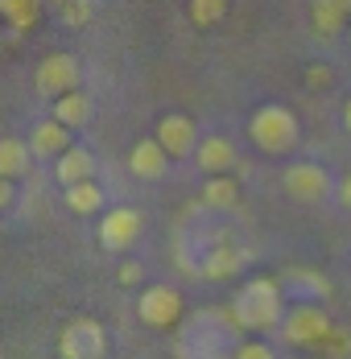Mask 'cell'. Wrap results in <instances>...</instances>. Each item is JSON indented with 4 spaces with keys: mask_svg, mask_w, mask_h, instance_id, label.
Segmentation results:
<instances>
[{
    "mask_svg": "<svg viewBox=\"0 0 351 359\" xmlns=\"http://www.w3.org/2000/svg\"><path fill=\"white\" fill-rule=\"evenodd\" d=\"M285 318V306H281V285L269 277H252L236 302H232V323L240 330H273Z\"/></svg>",
    "mask_w": 351,
    "mask_h": 359,
    "instance_id": "obj_1",
    "label": "cell"
},
{
    "mask_svg": "<svg viewBox=\"0 0 351 359\" xmlns=\"http://www.w3.org/2000/svg\"><path fill=\"white\" fill-rule=\"evenodd\" d=\"M248 137H252V144H256L260 153L281 157V153H293V149H298V141H302V124H298V116H293L289 108L265 104V108L252 111Z\"/></svg>",
    "mask_w": 351,
    "mask_h": 359,
    "instance_id": "obj_2",
    "label": "cell"
},
{
    "mask_svg": "<svg viewBox=\"0 0 351 359\" xmlns=\"http://www.w3.org/2000/svg\"><path fill=\"white\" fill-rule=\"evenodd\" d=\"M107 334L95 318H70L58 334V355L62 359H104Z\"/></svg>",
    "mask_w": 351,
    "mask_h": 359,
    "instance_id": "obj_3",
    "label": "cell"
},
{
    "mask_svg": "<svg viewBox=\"0 0 351 359\" xmlns=\"http://www.w3.org/2000/svg\"><path fill=\"white\" fill-rule=\"evenodd\" d=\"M281 186H285V194L298 198V203H322V198L335 190L331 174H326L318 161H293V165H285Z\"/></svg>",
    "mask_w": 351,
    "mask_h": 359,
    "instance_id": "obj_4",
    "label": "cell"
},
{
    "mask_svg": "<svg viewBox=\"0 0 351 359\" xmlns=\"http://www.w3.org/2000/svg\"><path fill=\"white\" fill-rule=\"evenodd\" d=\"M79 79H83V67H79L74 54H50V58H41V67H37L34 87H37V95L58 100V95H67V91L79 87Z\"/></svg>",
    "mask_w": 351,
    "mask_h": 359,
    "instance_id": "obj_5",
    "label": "cell"
},
{
    "mask_svg": "<svg viewBox=\"0 0 351 359\" xmlns=\"http://www.w3.org/2000/svg\"><path fill=\"white\" fill-rule=\"evenodd\" d=\"M137 314L140 323L153 326V330H170L182 318V293L174 285H149L137 302Z\"/></svg>",
    "mask_w": 351,
    "mask_h": 359,
    "instance_id": "obj_6",
    "label": "cell"
},
{
    "mask_svg": "<svg viewBox=\"0 0 351 359\" xmlns=\"http://www.w3.org/2000/svg\"><path fill=\"white\" fill-rule=\"evenodd\" d=\"M140 231H145V215L137 207H112L100 219V244L107 252H128L140 240Z\"/></svg>",
    "mask_w": 351,
    "mask_h": 359,
    "instance_id": "obj_7",
    "label": "cell"
},
{
    "mask_svg": "<svg viewBox=\"0 0 351 359\" xmlns=\"http://www.w3.org/2000/svg\"><path fill=\"white\" fill-rule=\"evenodd\" d=\"M285 339L289 343H302V347H318L326 334H331V318H326V310L322 306H310V302H302V306H293L285 318Z\"/></svg>",
    "mask_w": 351,
    "mask_h": 359,
    "instance_id": "obj_8",
    "label": "cell"
},
{
    "mask_svg": "<svg viewBox=\"0 0 351 359\" xmlns=\"http://www.w3.org/2000/svg\"><path fill=\"white\" fill-rule=\"evenodd\" d=\"M157 141H161V149H166L170 157H186V153H194V149H199V128H194V120H190V116L170 111V116H161V120H157Z\"/></svg>",
    "mask_w": 351,
    "mask_h": 359,
    "instance_id": "obj_9",
    "label": "cell"
},
{
    "mask_svg": "<svg viewBox=\"0 0 351 359\" xmlns=\"http://www.w3.org/2000/svg\"><path fill=\"white\" fill-rule=\"evenodd\" d=\"M128 170L145 182H157V178H166V170H170V153L161 149L157 137H145V141H137L133 153H128Z\"/></svg>",
    "mask_w": 351,
    "mask_h": 359,
    "instance_id": "obj_10",
    "label": "cell"
},
{
    "mask_svg": "<svg viewBox=\"0 0 351 359\" xmlns=\"http://www.w3.org/2000/svg\"><path fill=\"white\" fill-rule=\"evenodd\" d=\"M310 21L322 37H339L351 29V0H310Z\"/></svg>",
    "mask_w": 351,
    "mask_h": 359,
    "instance_id": "obj_11",
    "label": "cell"
},
{
    "mask_svg": "<svg viewBox=\"0 0 351 359\" xmlns=\"http://www.w3.org/2000/svg\"><path fill=\"white\" fill-rule=\"evenodd\" d=\"M54 178L62 182V186L91 182V178H95V157H91V149H83V144H70L67 153L54 161Z\"/></svg>",
    "mask_w": 351,
    "mask_h": 359,
    "instance_id": "obj_12",
    "label": "cell"
},
{
    "mask_svg": "<svg viewBox=\"0 0 351 359\" xmlns=\"http://www.w3.org/2000/svg\"><path fill=\"white\" fill-rule=\"evenodd\" d=\"M194 161H199V170L203 174H227L232 165H236V144L227 141V137H203L199 149H194Z\"/></svg>",
    "mask_w": 351,
    "mask_h": 359,
    "instance_id": "obj_13",
    "label": "cell"
},
{
    "mask_svg": "<svg viewBox=\"0 0 351 359\" xmlns=\"http://www.w3.org/2000/svg\"><path fill=\"white\" fill-rule=\"evenodd\" d=\"M29 149H34V157H62L70 149V128L62 120H41L34 128V137H29Z\"/></svg>",
    "mask_w": 351,
    "mask_h": 359,
    "instance_id": "obj_14",
    "label": "cell"
},
{
    "mask_svg": "<svg viewBox=\"0 0 351 359\" xmlns=\"http://www.w3.org/2000/svg\"><path fill=\"white\" fill-rule=\"evenodd\" d=\"M41 8H46V0H0V17H4V25L13 29V37L37 29Z\"/></svg>",
    "mask_w": 351,
    "mask_h": 359,
    "instance_id": "obj_15",
    "label": "cell"
},
{
    "mask_svg": "<svg viewBox=\"0 0 351 359\" xmlns=\"http://www.w3.org/2000/svg\"><path fill=\"white\" fill-rule=\"evenodd\" d=\"M244 269V252L232 248V244H215V248L207 252V260H203V277L207 281H227V277H236Z\"/></svg>",
    "mask_w": 351,
    "mask_h": 359,
    "instance_id": "obj_16",
    "label": "cell"
},
{
    "mask_svg": "<svg viewBox=\"0 0 351 359\" xmlns=\"http://www.w3.org/2000/svg\"><path fill=\"white\" fill-rule=\"evenodd\" d=\"M91 111H95V104H91V95H87V91H79V87L54 100V120H62L67 128H87Z\"/></svg>",
    "mask_w": 351,
    "mask_h": 359,
    "instance_id": "obj_17",
    "label": "cell"
},
{
    "mask_svg": "<svg viewBox=\"0 0 351 359\" xmlns=\"http://www.w3.org/2000/svg\"><path fill=\"white\" fill-rule=\"evenodd\" d=\"M34 149L21 137H0V178H25Z\"/></svg>",
    "mask_w": 351,
    "mask_h": 359,
    "instance_id": "obj_18",
    "label": "cell"
},
{
    "mask_svg": "<svg viewBox=\"0 0 351 359\" xmlns=\"http://www.w3.org/2000/svg\"><path fill=\"white\" fill-rule=\"evenodd\" d=\"M203 203L215 207V211H232V207L240 203V186H236V178H227V174H211V178L203 182Z\"/></svg>",
    "mask_w": 351,
    "mask_h": 359,
    "instance_id": "obj_19",
    "label": "cell"
},
{
    "mask_svg": "<svg viewBox=\"0 0 351 359\" xmlns=\"http://www.w3.org/2000/svg\"><path fill=\"white\" fill-rule=\"evenodd\" d=\"M67 207L74 215H100L104 211V186H95V178L67 186Z\"/></svg>",
    "mask_w": 351,
    "mask_h": 359,
    "instance_id": "obj_20",
    "label": "cell"
},
{
    "mask_svg": "<svg viewBox=\"0 0 351 359\" xmlns=\"http://www.w3.org/2000/svg\"><path fill=\"white\" fill-rule=\"evenodd\" d=\"M227 17V0H190V21L199 29H211Z\"/></svg>",
    "mask_w": 351,
    "mask_h": 359,
    "instance_id": "obj_21",
    "label": "cell"
},
{
    "mask_svg": "<svg viewBox=\"0 0 351 359\" xmlns=\"http://www.w3.org/2000/svg\"><path fill=\"white\" fill-rule=\"evenodd\" d=\"M58 17H62V25H70V29H83V25H91L95 4H91V0H67V4L58 8Z\"/></svg>",
    "mask_w": 351,
    "mask_h": 359,
    "instance_id": "obj_22",
    "label": "cell"
},
{
    "mask_svg": "<svg viewBox=\"0 0 351 359\" xmlns=\"http://www.w3.org/2000/svg\"><path fill=\"white\" fill-rule=\"evenodd\" d=\"M232 359H277V355H273V347H269V343H260V339H248V343H236Z\"/></svg>",
    "mask_w": 351,
    "mask_h": 359,
    "instance_id": "obj_23",
    "label": "cell"
},
{
    "mask_svg": "<svg viewBox=\"0 0 351 359\" xmlns=\"http://www.w3.org/2000/svg\"><path fill=\"white\" fill-rule=\"evenodd\" d=\"M289 281H302V285L310 289L314 297H326V293H331V285H326L318 273H306V269H293V273H289ZM302 285H298V289H302Z\"/></svg>",
    "mask_w": 351,
    "mask_h": 359,
    "instance_id": "obj_24",
    "label": "cell"
},
{
    "mask_svg": "<svg viewBox=\"0 0 351 359\" xmlns=\"http://www.w3.org/2000/svg\"><path fill=\"white\" fill-rule=\"evenodd\" d=\"M140 277H145L140 260H124V264H120V285H140Z\"/></svg>",
    "mask_w": 351,
    "mask_h": 359,
    "instance_id": "obj_25",
    "label": "cell"
},
{
    "mask_svg": "<svg viewBox=\"0 0 351 359\" xmlns=\"http://www.w3.org/2000/svg\"><path fill=\"white\" fill-rule=\"evenodd\" d=\"M306 83H310V87H322V83H331V71H326V67H310V71H306Z\"/></svg>",
    "mask_w": 351,
    "mask_h": 359,
    "instance_id": "obj_26",
    "label": "cell"
},
{
    "mask_svg": "<svg viewBox=\"0 0 351 359\" xmlns=\"http://www.w3.org/2000/svg\"><path fill=\"white\" fill-rule=\"evenodd\" d=\"M13 207V178H0V211Z\"/></svg>",
    "mask_w": 351,
    "mask_h": 359,
    "instance_id": "obj_27",
    "label": "cell"
},
{
    "mask_svg": "<svg viewBox=\"0 0 351 359\" xmlns=\"http://www.w3.org/2000/svg\"><path fill=\"white\" fill-rule=\"evenodd\" d=\"M335 190H339V203H343V207H347V211H351V174H347V178H343V182H339Z\"/></svg>",
    "mask_w": 351,
    "mask_h": 359,
    "instance_id": "obj_28",
    "label": "cell"
},
{
    "mask_svg": "<svg viewBox=\"0 0 351 359\" xmlns=\"http://www.w3.org/2000/svg\"><path fill=\"white\" fill-rule=\"evenodd\" d=\"M8 37H13V29H8V25H4V17H0V46H4Z\"/></svg>",
    "mask_w": 351,
    "mask_h": 359,
    "instance_id": "obj_29",
    "label": "cell"
},
{
    "mask_svg": "<svg viewBox=\"0 0 351 359\" xmlns=\"http://www.w3.org/2000/svg\"><path fill=\"white\" fill-rule=\"evenodd\" d=\"M343 124H347V133H351V100H347V108H343Z\"/></svg>",
    "mask_w": 351,
    "mask_h": 359,
    "instance_id": "obj_30",
    "label": "cell"
},
{
    "mask_svg": "<svg viewBox=\"0 0 351 359\" xmlns=\"http://www.w3.org/2000/svg\"><path fill=\"white\" fill-rule=\"evenodd\" d=\"M46 4H54V8H62V4H67V0H46Z\"/></svg>",
    "mask_w": 351,
    "mask_h": 359,
    "instance_id": "obj_31",
    "label": "cell"
},
{
    "mask_svg": "<svg viewBox=\"0 0 351 359\" xmlns=\"http://www.w3.org/2000/svg\"><path fill=\"white\" fill-rule=\"evenodd\" d=\"M347 34H351V29H347Z\"/></svg>",
    "mask_w": 351,
    "mask_h": 359,
    "instance_id": "obj_32",
    "label": "cell"
}]
</instances>
